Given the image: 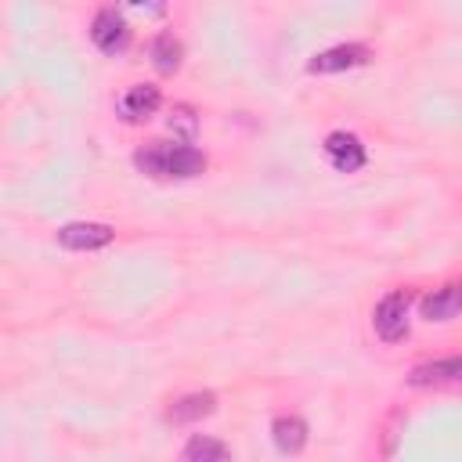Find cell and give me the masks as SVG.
<instances>
[{"instance_id": "10", "label": "cell", "mask_w": 462, "mask_h": 462, "mask_svg": "<svg viewBox=\"0 0 462 462\" xmlns=\"http://www.w3.org/2000/svg\"><path fill=\"white\" fill-rule=\"evenodd\" d=\"M217 411V393L209 390H199V393H184L180 401H173V408L166 411V419L173 426H184V422H195V419H206Z\"/></svg>"}, {"instance_id": "14", "label": "cell", "mask_w": 462, "mask_h": 462, "mask_svg": "<svg viewBox=\"0 0 462 462\" xmlns=\"http://www.w3.org/2000/svg\"><path fill=\"white\" fill-rule=\"evenodd\" d=\"M195 112L188 108V105H173V112H170V130H177V134H184V144H191L195 141Z\"/></svg>"}, {"instance_id": "12", "label": "cell", "mask_w": 462, "mask_h": 462, "mask_svg": "<svg viewBox=\"0 0 462 462\" xmlns=\"http://www.w3.org/2000/svg\"><path fill=\"white\" fill-rule=\"evenodd\" d=\"M177 462H231V448H227L224 440H217V437L195 433V437L184 444V451H180Z\"/></svg>"}, {"instance_id": "13", "label": "cell", "mask_w": 462, "mask_h": 462, "mask_svg": "<svg viewBox=\"0 0 462 462\" xmlns=\"http://www.w3.org/2000/svg\"><path fill=\"white\" fill-rule=\"evenodd\" d=\"M180 61H184L180 40H177L173 32H159V36L152 40V65H155L162 76H173V72L180 69Z\"/></svg>"}, {"instance_id": "1", "label": "cell", "mask_w": 462, "mask_h": 462, "mask_svg": "<svg viewBox=\"0 0 462 462\" xmlns=\"http://www.w3.org/2000/svg\"><path fill=\"white\" fill-rule=\"evenodd\" d=\"M134 166L148 177H177V180H188V177H199L206 170V155L191 144H148V148H137L134 152Z\"/></svg>"}, {"instance_id": "7", "label": "cell", "mask_w": 462, "mask_h": 462, "mask_svg": "<svg viewBox=\"0 0 462 462\" xmlns=\"http://www.w3.org/2000/svg\"><path fill=\"white\" fill-rule=\"evenodd\" d=\"M368 61V47L365 43H339V47H328L321 54H314L307 61V72L314 76H328V72H343V69H357Z\"/></svg>"}, {"instance_id": "4", "label": "cell", "mask_w": 462, "mask_h": 462, "mask_svg": "<svg viewBox=\"0 0 462 462\" xmlns=\"http://www.w3.org/2000/svg\"><path fill=\"white\" fill-rule=\"evenodd\" d=\"M321 148H325V159L332 162V170H339V173H357L368 162V152H365L361 137L350 134V130H332Z\"/></svg>"}, {"instance_id": "8", "label": "cell", "mask_w": 462, "mask_h": 462, "mask_svg": "<svg viewBox=\"0 0 462 462\" xmlns=\"http://www.w3.org/2000/svg\"><path fill=\"white\" fill-rule=\"evenodd\" d=\"M455 314H462V282L440 285L419 300V318L426 321H451Z\"/></svg>"}, {"instance_id": "9", "label": "cell", "mask_w": 462, "mask_h": 462, "mask_svg": "<svg viewBox=\"0 0 462 462\" xmlns=\"http://www.w3.org/2000/svg\"><path fill=\"white\" fill-rule=\"evenodd\" d=\"M408 383H411V386H426V383H462V354L415 365L411 375H408Z\"/></svg>"}, {"instance_id": "5", "label": "cell", "mask_w": 462, "mask_h": 462, "mask_svg": "<svg viewBox=\"0 0 462 462\" xmlns=\"http://www.w3.org/2000/svg\"><path fill=\"white\" fill-rule=\"evenodd\" d=\"M116 238V231L108 224H94V220H76L58 227V245L72 249V253H90V249H105Z\"/></svg>"}, {"instance_id": "11", "label": "cell", "mask_w": 462, "mask_h": 462, "mask_svg": "<svg viewBox=\"0 0 462 462\" xmlns=\"http://www.w3.org/2000/svg\"><path fill=\"white\" fill-rule=\"evenodd\" d=\"M271 437L282 455H300L307 448V422L300 415H278L271 422Z\"/></svg>"}, {"instance_id": "3", "label": "cell", "mask_w": 462, "mask_h": 462, "mask_svg": "<svg viewBox=\"0 0 462 462\" xmlns=\"http://www.w3.org/2000/svg\"><path fill=\"white\" fill-rule=\"evenodd\" d=\"M90 40L101 54H119L130 43V25L116 7H101L90 22Z\"/></svg>"}, {"instance_id": "6", "label": "cell", "mask_w": 462, "mask_h": 462, "mask_svg": "<svg viewBox=\"0 0 462 462\" xmlns=\"http://www.w3.org/2000/svg\"><path fill=\"white\" fill-rule=\"evenodd\" d=\"M159 105H162L159 87H152V83H134V87H126V90L119 94L116 112H119V119H126V123H144L148 116L159 112Z\"/></svg>"}, {"instance_id": "2", "label": "cell", "mask_w": 462, "mask_h": 462, "mask_svg": "<svg viewBox=\"0 0 462 462\" xmlns=\"http://www.w3.org/2000/svg\"><path fill=\"white\" fill-rule=\"evenodd\" d=\"M408 307H411V292L408 289H393L386 292L375 310H372V328L383 343H397L408 336Z\"/></svg>"}]
</instances>
